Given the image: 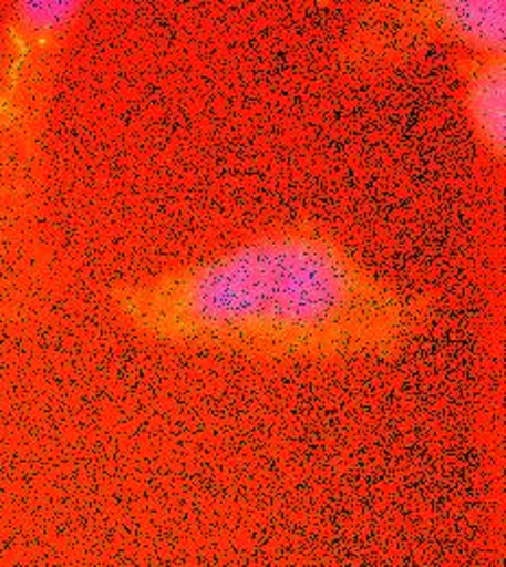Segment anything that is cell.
Instances as JSON below:
<instances>
[{
    "instance_id": "1",
    "label": "cell",
    "mask_w": 506,
    "mask_h": 567,
    "mask_svg": "<svg viewBox=\"0 0 506 567\" xmlns=\"http://www.w3.org/2000/svg\"><path fill=\"white\" fill-rule=\"evenodd\" d=\"M153 341L271 360L391 355L426 323V301L375 276L328 231L292 225L112 290Z\"/></svg>"
},
{
    "instance_id": "2",
    "label": "cell",
    "mask_w": 506,
    "mask_h": 567,
    "mask_svg": "<svg viewBox=\"0 0 506 567\" xmlns=\"http://www.w3.org/2000/svg\"><path fill=\"white\" fill-rule=\"evenodd\" d=\"M380 51L450 47L463 55H505V0H424L375 7Z\"/></svg>"
},
{
    "instance_id": "3",
    "label": "cell",
    "mask_w": 506,
    "mask_h": 567,
    "mask_svg": "<svg viewBox=\"0 0 506 567\" xmlns=\"http://www.w3.org/2000/svg\"><path fill=\"white\" fill-rule=\"evenodd\" d=\"M461 96L463 112L478 146L496 162L505 159V55H463Z\"/></svg>"
}]
</instances>
